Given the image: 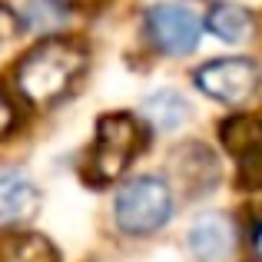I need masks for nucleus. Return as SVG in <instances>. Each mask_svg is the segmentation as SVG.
Listing matches in <instances>:
<instances>
[{
  "label": "nucleus",
  "mask_w": 262,
  "mask_h": 262,
  "mask_svg": "<svg viewBox=\"0 0 262 262\" xmlns=\"http://www.w3.org/2000/svg\"><path fill=\"white\" fill-rule=\"evenodd\" d=\"M252 249H256V256L262 262V219L256 223V229H252Z\"/></svg>",
  "instance_id": "obj_16"
},
{
  "label": "nucleus",
  "mask_w": 262,
  "mask_h": 262,
  "mask_svg": "<svg viewBox=\"0 0 262 262\" xmlns=\"http://www.w3.org/2000/svg\"><path fill=\"white\" fill-rule=\"evenodd\" d=\"M13 120H17V113H13V106H10V100H7L4 93H0V136H7L10 133V126H13Z\"/></svg>",
  "instance_id": "obj_15"
},
{
  "label": "nucleus",
  "mask_w": 262,
  "mask_h": 262,
  "mask_svg": "<svg viewBox=\"0 0 262 262\" xmlns=\"http://www.w3.org/2000/svg\"><path fill=\"white\" fill-rule=\"evenodd\" d=\"M206 27H209L219 40H226V43H243V40L252 37L256 20L239 4H216L209 10V17H206Z\"/></svg>",
  "instance_id": "obj_12"
},
{
  "label": "nucleus",
  "mask_w": 262,
  "mask_h": 262,
  "mask_svg": "<svg viewBox=\"0 0 262 262\" xmlns=\"http://www.w3.org/2000/svg\"><path fill=\"white\" fill-rule=\"evenodd\" d=\"M262 73L249 57H223L196 70V86L206 96L229 106H243L259 93Z\"/></svg>",
  "instance_id": "obj_4"
},
{
  "label": "nucleus",
  "mask_w": 262,
  "mask_h": 262,
  "mask_svg": "<svg viewBox=\"0 0 262 262\" xmlns=\"http://www.w3.org/2000/svg\"><path fill=\"white\" fill-rule=\"evenodd\" d=\"M17 33H20V17H17V13H13L7 4H0V47L10 43Z\"/></svg>",
  "instance_id": "obj_14"
},
{
  "label": "nucleus",
  "mask_w": 262,
  "mask_h": 262,
  "mask_svg": "<svg viewBox=\"0 0 262 262\" xmlns=\"http://www.w3.org/2000/svg\"><path fill=\"white\" fill-rule=\"evenodd\" d=\"M113 216L126 236H153L173 216V189L160 176L129 179L113 199Z\"/></svg>",
  "instance_id": "obj_3"
},
{
  "label": "nucleus",
  "mask_w": 262,
  "mask_h": 262,
  "mask_svg": "<svg viewBox=\"0 0 262 262\" xmlns=\"http://www.w3.org/2000/svg\"><path fill=\"white\" fill-rule=\"evenodd\" d=\"M199 33H203L199 17L179 4H156L146 10V37L160 53H169V57L192 53Z\"/></svg>",
  "instance_id": "obj_5"
},
{
  "label": "nucleus",
  "mask_w": 262,
  "mask_h": 262,
  "mask_svg": "<svg viewBox=\"0 0 262 262\" xmlns=\"http://www.w3.org/2000/svg\"><path fill=\"white\" fill-rule=\"evenodd\" d=\"M173 169L179 173V183L186 186L189 196H203L216 186L219 179V166H216V156L209 153L206 146L199 143H186L183 149L173 156Z\"/></svg>",
  "instance_id": "obj_9"
},
{
  "label": "nucleus",
  "mask_w": 262,
  "mask_h": 262,
  "mask_svg": "<svg viewBox=\"0 0 262 262\" xmlns=\"http://www.w3.org/2000/svg\"><path fill=\"white\" fill-rule=\"evenodd\" d=\"M86 70V50L73 40L50 37L37 43L17 67V90L33 106L63 100Z\"/></svg>",
  "instance_id": "obj_1"
},
{
  "label": "nucleus",
  "mask_w": 262,
  "mask_h": 262,
  "mask_svg": "<svg viewBox=\"0 0 262 262\" xmlns=\"http://www.w3.org/2000/svg\"><path fill=\"white\" fill-rule=\"evenodd\" d=\"M143 120L153 129L166 133V129H176L179 123L189 120V103H186V96L176 93V90H160V93L143 100Z\"/></svg>",
  "instance_id": "obj_11"
},
{
  "label": "nucleus",
  "mask_w": 262,
  "mask_h": 262,
  "mask_svg": "<svg viewBox=\"0 0 262 262\" xmlns=\"http://www.w3.org/2000/svg\"><path fill=\"white\" fill-rule=\"evenodd\" d=\"M0 262H60L57 249L47 236L27 229L0 232Z\"/></svg>",
  "instance_id": "obj_10"
},
{
  "label": "nucleus",
  "mask_w": 262,
  "mask_h": 262,
  "mask_svg": "<svg viewBox=\"0 0 262 262\" xmlns=\"http://www.w3.org/2000/svg\"><path fill=\"white\" fill-rule=\"evenodd\" d=\"M223 143L239 160L243 176H256V179L262 176V123L259 120H252V116H236V120L223 123Z\"/></svg>",
  "instance_id": "obj_8"
},
{
  "label": "nucleus",
  "mask_w": 262,
  "mask_h": 262,
  "mask_svg": "<svg viewBox=\"0 0 262 262\" xmlns=\"http://www.w3.org/2000/svg\"><path fill=\"white\" fill-rule=\"evenodd\" d=\"M40 209V189L20 173H0V229L30 223Z\"/></svg>",
  "instance_id": "obj_7"
},
{
  "label": "nucleus",
  "mask_w": 262,
  "mask_h": 262,
  "mask_svg": "<svg viewBox=\"0 0 262 262\" xmlns=\"http://www.w3.org/2000/svg\"><path fill=\"white\" fill-rule=\"evenodd\" d=\"M143 146H146V129L136 123V116L106 113L103 120H96V140L90 146L83 176L96 186L113 183L133 166Z\"/></svg>",
  "instance_id": "obj_2"
},
{
  "label": "nucleus",
  "mask_w": 262,
  "mask_h": 262,
  "mask_svg": "<svg viewBox=\"0 0 262 262\" xmlns=\"http://www.w3.org/2000/svg\"><path fill=\"white\" fill-rule=\"evenodd\" d=\"M24 20L40 33H53L70 20V7L63 0H27Z\"/></svg>",
  "instance_id": "obj_13"
},
{
  "label": "nucleus",
  "mask_w": 262,
  "mask_h": 262,
  "mask_svg": "<svg viewBox=\"0 0 262 262\" xmlns=\"http://www.w3.org/2000/svg\"><path fill=\"white\" fill-rule=\"evenodd\" d=\"M236 246V223L226 212H203L189 226V252L196 262H229Z\"/></svg>",
  "instance_id": "obj_6"
},
{
  "label": "nucleus",
  "mask_w": 262,
  "mask_h": 262,
  "mask_svg": "<svg viewBox=\"0 0 262 262\" xmlns=\"http://www.w3.org/2000/svg\"><path fill=\"white\" fill-rule=\"evenodd\" d=\"M63 4H67V7H70V10H73V7H93L96 0H63Z\"/></svg>",
  "instance_id": "obj_17"
}]
</instances>
